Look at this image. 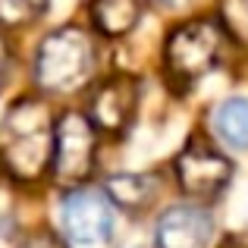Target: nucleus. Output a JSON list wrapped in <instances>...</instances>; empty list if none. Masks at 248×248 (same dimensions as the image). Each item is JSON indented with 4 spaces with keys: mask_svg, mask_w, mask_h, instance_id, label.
<instances>
[{
    "mask_svg": "<svg viewBox=\"0 0 248 248\" xmlns=\"http://www.w3.org/2000/svg\"><path fill=\"white\" fill-rule=\"evenodd\" d=\"M54 157V129L50 113L35 97H22L10 107L3 120V154L0 167L16 179H38Z\"/></svg>",
    "mask_w": 248,
    "mask_h": 248,
    "instance_id": "1",
    "label": "nucleus"
},
{
    "mask_svg": "<svg viewBox=\"0 0 248 248\" xmlns=\"http://www.w3.org/2000/svg\"><path fill=\"white\" fill-rule=\"evenodd\" d=\"M91 66H94V44H91L88 31L76 29V25H63V29L50 31L35 57L38 85L47 91L79 88L88 79Z\"/></svg>",
    "mask_w": 248,
    "mask_h": 248,
    "instance_id": "2",
    "label": "nucleus"
},
{
    "mask_svg": "<svg viewBox=\"0 0 248 248\" xmlns=\"http://www.w3.org/2000/svg\"><path fill=\"white\" fill-rule=\"evenodd\" d=\"M226 31L217 19H192L167 38V73L179 82L207 76L223 57Z\"/></svg>",
    "mask_w": 248,
    "mask_h": 248,
    "instance_id": "3",
    "label": "nucleus"
},
{
    "mask_svg": "<svg viewBox=\"0 0 248 248\" xmlns=\"http://www.w3.org/2000/svg\"><path fill=\"white\" fill-rule=\"evenodd\" d=\"M97 129L82 113H63L54 126V176L60 182H82L91 176L97 157Z\"/></svg>",
    "mask_w": 248,
    "mask_h": 248,
    "instance_id": "4",
    "label": "nucleus"
},
{
    "mask_svg": "<svg viewBox=\"0 0 248 248\" xmlns=\"http://www.w3.org/2000/svg\"><path fill=\"white\" fill-rule=\"evenodd\" d=\"M232 179V164L207 141L192 139L176 157V182L195 201H214Z\"/></svg>",
    "mask_w": 248,
    "mask_h": 248,
    "instance_id": "5",
    "label": "nucleus"
},
{
    "mask_svg": "<svg viewBox=\"0 0 248 248\" xmlns=\"http://www.w3.org/2000/svg\"><path fill=\"white\" fill-rule=\"evenodd\" d=\"M63 232L76 245H101L113 232V211L104 192L97 188H73L60 204Z\"/></svg>",
    "mask_w": 248,
    "mask_h": 248,
    "instance_id": "6",
    "label": "nucleus"
},
{
    "mask_svg": "<svg viewBox=\"0 0 248 248\" xmlns=\"http://www.w3.org/2000/svg\"><path fill=\"white\" fill-rule=\"evenodd\" d=\"M139 107V82L126 73L107 76L88 101V123L104 132H126Z\"/></svg>",
    "mask_w": 248,
    "mask_h": 248,
    "instance_id": "7",
    "label": "nucleus"
},
{
    "mask_svg": "<svg viewBox=\"0 0 248 248\" xmlns=\"http://www.w3.org/2000/svg\"><path fill=\"white\" fill-rule=\"evenodd\" d=\"M214 217L198 204H176L160 214L154 226V248H207Z\"/></svg>",
    "mask_w": 248,
    "mask_h": 248,
    "instance_id": "8",
    "label": "nucleus"
},
{
    "mask_svg": "<svg viewBox=\"0 0 248 248\" xmlns=\"http://www.w3.org/2000/svg\"><path fill=\"white\" fill-rule=\"evenodd\" d=\"M154 192H157V182L145 173H120L104 182V195L123 211H139V207L151 204Z\"/></svg>",
    "mask_w": 248,
    "mask_h": 248,
    "instance_id": "9",
    "label": "nucleus"
},
{
    "mask_svg": "<svg viewBox=\"0 0 248 248\" xmlns=\"http://www.w3.org/2000/svg\"><path fill=\"white\" fill-rule=\"evenodd\" d=\"M91 16H94L97 31H104L110 38L126 35L141 19V0H94Z\"/></svg>",
    "mask_w": 248,
    "mask_h": 248,
    "instance_id": "10",
    "label": "nucleus"
},
{
    "mask_svg": "<svg viewBox=\"0 0 248 248\" xmlns=\"http://www.w3.org/2000/svg\"><path fill=\"white\" fill-rule=\"evenodd\" d=\"M214 132L230 148L248 151V97H230L214 110Z\"/></svg>",
    "mask_w": 248,
    "mask_h": 248,
    "instance_id": "11",
    "label": "nucleus"
},
{
    "mask_svg": "<svg viewBox=\"0 0 248 248\" xmlns=\"http://www.w3.org/2000/svg\"><path fill=\"white\" fill-rule=\"evenodd\" d=\"M50 6V0H0V25H29Z\"/></svg>",
    "mask_w": 248,
    "mask_h": 248,
    "instance_id": "12",
    "label": "nucleus"
},
{
    "mask_svg": "<svg viewBox=\"0 0 248 248\" xmlns=\"http://www.w3.org/2000/svg\"><path fill=\"white\" fill-rule=\"evenodd\" d=\"M223 25L248 38V0H226L223 6Z\"/></svg>",
    "mask_w": 248,
    "mask_h": 248,
    "instance_id": "13",
    "label": "nucleus"
},
{
    "mask_svg": "<svg viewBox=\"0 0 248 248\" xmlns=\"http://www.w3.org/2000/svg\"><path fill=\"white\" fill-rule=\"evenodd\" d=\"M19 248H69V245L63 242L60 236H54V232L41 230V232H31V236H25Z\"/></svg>",
    "mask_w": 248,
    "mask_h": 248,
    "instance_id": "14",
    "label": "nucleus"
},
{
    "mask_svg": "<svg viewBox=\"0 0 248 248\" xmlns=\"http://www.w3.org/2000/svg\"><path fill=\"white\" fill-rule=\"evenodd\" d=\"M6 73H10V44L0 38V85H3Z\"/></svg>",
    "mask_w": 248,
    "mask_h": 248,
    "instance_id": "15",
    "label": "nucleus"
},
{
    "mask_svg": "<svg viewBox=\"0 0 248 248\" xmlns=\"http://www.w3.org/2000/svg\"><path fill=\"white\" fill-rule=\"evenodd\" d=\"M160 3H182V0H160Z\"/></svg>",
    "mask_w": 248,
    "mask_h": 248,
    "instance_id": "16",
    "label": "nucleus"
}]
</instances>
